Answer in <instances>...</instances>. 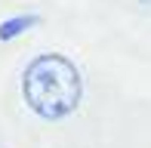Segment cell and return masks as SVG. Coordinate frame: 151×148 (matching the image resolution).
I'll list each match as a JSON object with an SVG mask.
<instances>
[{
  "label": "cell",
  "instance_id": "obj_1",
  "mask_svg": "<svg viewBox=\"0 0 151 148\" xmlns=\"http://www.w3.org/2000/svg\"><path fill=\"white\" fill-rule=\"evenodd\" d=\"M25 105L43 120H62L80 105L83 80L77 65L62 52H43L31 59L22 74Z\"/></svg>",
  "mask_w": 151,
  "mask_h": 148
},
{
  "label": "cell",
  "instance_id": "obj_2",
  "mask_svg": "<svg viewBox=\"0 0 151 148\" xmlns=\"http://www.w3.org/2000/svg\"><path fill=\"white\" fill-rule=\"evenodd\" d=\"M34 22H37V16H19V22H3L0 25V40H9L12 34H19L22 28H28Z\"/></svg>",
  "mask_w": 151,
  "mask_h": 148
},
{
  "label": "cell",
  "instance_id": "obj_3",
  "mask_svg": "<svg viewBox=\"0 0 151 148\" xmlns=\"http://www.w3.org/2000/svg\"><path fill=\"white\" fill-rule=\"evenodd\" d=\"M139 3H145V6H151V0H139Z\"/></svg>",
  "mask_w": 151,
  "mask_h": 148
}]
</instances>
